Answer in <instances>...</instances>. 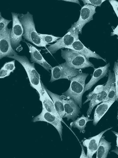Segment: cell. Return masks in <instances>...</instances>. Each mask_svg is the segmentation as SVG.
I'll return each instance as SVG.
<instances>
[{
  "instance_id": "30bf717a",
  "label": "cell",
  "mask_w": 118,
  "mask_h": 158,
  "mask_svg": "<svg viewBox=\"0 0 118 158\" xmlns=\"http://www.w3.org/2000/svg\"><path fill=\"white\" fill-rule=\"evenodd\" d=\"M38 121H43L53 126L58 132L62 140L63 127L61 120L47 111L43 105L41 113L33 119V122L35 123Z\"/></svg>"
},
{
  "instance_id": "e575fe53",
  "label": "cell",
  "mask_w": 118,
  "mask_h": 158,
  "mask_svg": "<svg viewBox=\"0 0 118 158\" xmlns=\"http://www.w3.org/2000/svg\"><path fill=\"white\" fill-rule=\"evenodd\" d=\"M116 144L117 148H118V137H116Z\"/></svg>"
},
{
  "instance_id": "836d02e7",
  "label": "cell",
  "mask_w": 118,
  "mask_h": 158,
  "mask_svg": "<svg viewBox=\"0 0 118 158\" xmlns=\"http://www.w3.org/2000/svg\"><path fill=\"white\" fill-rule=\"evenodd\" d=\"M112 132H113L114 134L115 135L116 137H118V132H116V131H112Z\"/></svg>"
},
{
  "instance_id": "8992f818",
  "label": "cell",
  "mask_w": 118,
  "mask_h": 158,
  "mask_svg": "<svg viewBox=\"0 0 118 158\" xmlns=\"http://www.w3.org/2000/svg\"><path fill=\"white\" fill-rule=\"evenodd\" d=\"M79 39L78 32L74 28L72 27L63 37L57 40L54 44L50 46L47 50L49 52L53 54L59 50L71 45L74 42Z\"/></svg>"
},
{
  "instance_id": "3957f363",
  "label": "cell",
  "mask_w": 118,
  "mask_h": 158,
  "mask_svg": "<svg viewBox=\"0 0 118 158\" xmlns=\"http://www.w3.org/2000/svg\"><path fill=\"white\" fill-rule=\"evenodd\" d=\"M108 79L104 85H100L97 86L94 90L90 93L87 96V99L84 103V104L89 101V108L87 114V116L89 117L93 109L96 105L101 103L107 96L110 89L112 84L115 82V76L114 73L111 70L109 71Z\"/></svg>"
},
{
  "instance_id": "2e32d148",
  "label": "cell",
  "mask_w": 118,
  "mask_h": 158,
  "mask_svg": "<svg viewBox=\"0 0 118 158\" xmlns=\"http://www.w3.org/2000/svg\"><path fill=\"white\" fill-rule=\"evenodd\" d=\"M25 42L29 48L32 62L37 63L49 71V70L52 68L51 65L46 61L36 47L27 42Z\"/></svg>"
},
{
  "instance_id": "484cf974",
  "label": "cell",
  "mask_w": 118,
  "mask_h": 158,
  "mask_svg": "<svg viewBox=\"0 0 118 158\" xmlns=\"http://www.w3.org/2000/svg\"><path fill=\"white\" fill-rule=\"evenodd\" d=\"M85 5L88 4L92 5L96 7H100L102 4L105 1V0H82Z\"/></svg>"
},
{
  "instance_id": "5bb4252c",
  "label": "cell",
  "mask_w": 118,
  "mask_h": 158,
  "mask_svg": "<svg viewBox=\"0 0 118 158\" xmlns=\"http://www.w3.org/2000/svg\"><path fill=\"white\" fill-rule=\"evenodd\" d=\"M64 103L65 115L64 118H67V120H75L80 113V107L72 99H68L62 98Z\"/></svg>"
},
{
  "instance_id": "9c48e42d",
  "label": "cell",
  "mask_w": 118,
  "mask_h": 158,
  "mask_svg": "<svg viewBox=\"0 0 118 158\" xmlns=\"http://www.w3.org/2000/svg\"><path fill=\"white\" fill-rule=\"evenodd\" d=\"M11 14L13 24L10 35V40L12 47L14 50L20 45L24 33V29L19 20L18 14L14 13H12Z\"/></svg>"
},
{
  "instance_id": "7402d4cb",
  "label": "cell",
  "mask_w": 118,
  "mask_h": 158,
  "mask_svg": "<svg viewBox=\"0 0 118 158\" xmlns=\"http://www.w3.org/2000/svg\"><path fill=\"white\" fill-rule=\"evenodd\" d=\"M115 82L113 83L111 86L107 96L102 102H107L110 101L117 100L116 92ZM101 102V103H102Z\"/></svg>"
},
{
  "instance_id": "d6986e66",
  "label": "cell",
  "mask_w": 118,
  "mask_h": 158,
  "mask_svg": "<svg viewBox=\"0 0 118 158\" xmlns=\"http://www.w3.org/2000/svg\"><path fill=\"white\" fill-rule=\"evenodd\" d=\"M45 89L53 102L57 113L62 120L65 115V112L62 96L53 93L46 88Z\"/></svg>"
},
{
  "instance_id": "8fae6325",
  "label": "cell",
  "mask_w": 118,
  "mask_h": 158,
  "mask_svg": "<svg viewBox=\"0 0 118 158\" xmlns=\"http://www.w3.org/2000/svg\"><path fill=\"white\" fill-rule=\"evenodd\" d=\"M11 29L7 28L6 31L0 35V59L17 54L12 47L10 40Z\"/></svg>"
},
{
  "instance_id": "8d00e7d4",
  "label": "cell",
  "mask_w": 118,
  "mask_h": 158,
  "mask_svg": "<svg viewBox=\"0 0 118 158\" xmlns=\"http://www.w3.org/2000/svg\"><path fill=\"white\" fill-rule=\"evenodd\" d=\"M118 36V34L116 35Z\"/></svg>"
},
{
  "instance_id": "83f0119b",
  "label": "cell",
  "mask_w": 118,
  "mask_h": 158,
  "mask_svg": "<svg viewBox=\"0 0 118 158\" xmlns=\"http://www.w3.org/2000/svg\"><path fill=\"white\" fill-rule=\"evenodd\" d=\"M109 1L118 18V2L116 0H109Z\"/></svg>"
},
{
  "instance_id": "4dcf8cb0",
  "label": "cell",
  "mask_w": 118,
  "mask_h": 158,
  "mask_svg": "<svg viewBox=\"0 0 118 158\" xmlns=\"http://www.w3.org/2000/svg\"><path fill=\"white\" fill-rule=\"evenodd\" d=\"M118 34V25L116 27L115 29L111 33V35L112 36Z\"/></svg>"
},
{
  "instance_id": "277c9868",
  "label": "cell",
  "mask_w": 118,
  "mask_h": 158,
  "mask_svg": "<svg viewBox=\"0 0 118 158\" xmlns=\"http://www.w3.org/2000/svg\"><path fill=\"white\" fill-rule=\"evenodd\" d=\"M8 57L17 60L22 66L27 73L30 86L36 90L40 95L43 90L42 86L40 75L35 68L34 63H30L25 56L16 54Z\"/></svg>"
},
{
  "instance_id": "7a4b0ae2",
  "label": "cell",
  "mask_w": 118,
  "mask_h": 158,
  "mask_svg": "<svg viewBox=\"0 0 118 158\" xmlns=\"http://www.w3.org/2000/svg\"><path fill=\"white\" fill-rule=\"evenodd\" d=\"M18 15L24 29L23 38L39 47H46L47 45H49L44 42L40 37L35 29L32 15L28 12L26 14H18Z\"/></svg>"
},
{
  "instance_id": "ac0fdd59",
  "label": "cell",
  "mask_w": 118,
  "mask_h": 158,
  "mask_svg": "<svg viewBox=\"0 0 118 158\" xmlns=\"http://www.w3.org/2000/svg\"><path fill=\"white\" fill-rule=\"evenodd\" d=\"M116 101H110L102 102L98 105L94 112L93 125L96 126L100 119L109 110V109Z\"/></svg>"
},
{
  "instance_id": "9a60e30c",
  "label": "cell",
  "mask_w": 118,
  "mask_h": 158,
  "mask_svg": "<svg viewBox=\"0 0 118 158\" xmlns=\"http://www.w3.org/2000/svg\"><path fill=\"white\" fill-rule=\"evenodd\" d=\"M110 66V63H108L104 66L97 68H94V72L92 77L89 82L85 85V93L90 89L94 85L107 74Z\"/></svg>"
},
{
  "instance_id": "4316f807",
  "label": "cell",
  "mask_w": 118,
  "mask_h": 158,
  "mask_svg": "<svg viewBox=\"0 0 118 158\" xmlns=\"http://www.w3.org/2000/svg\"><path fill=\"white\" fill-rule=\"evenodd\" d=\"M15 62V60L6 63L2 69L11 72H13L16 69Z\"/></svg>"
},
{
  "instance_id": "6da1fadb",
  "label": "cell",
  "mask_w": 118,
  "mask_h": 158,
  "mask_svg": "<svg viewBox=\"0 0 118 158\" xmlns=\"http://www.w3.org/2000/svg\"><path fill=\"white\" fill-rule=\"evenodd\" d=\"M89 76L88 74L80 73L71 80L70 86L68 90L62 94V98L72 99L81 108L82 97L85 93V81Z\"/></svg>"
},
{
  "instance_id": "4fadbf2b",
  "label": "cell",
  "mask_w": 118,
  "mask_h": 158,
  "mask_svg": "<svg viewBox=\"0 0 118 158\" xmlns=\"http://www.w3.org/2000/svg\"><path fill=\"white\" fill-rule=\"evenodd\" d=\"M65 48L78 52L85 56L88 60L90 58H93L102 60L105 62H107V60L105 59L85 46L79 39L74 42L71 45Z\"/></svg>"
},
{
  "instance_id": "7c38bea8",
  "label": "cell",
  "mask_w": 118,
  "mask_h": 158,
  "mask_svg": "<svg viewBox=\"0 0 118 158\" xmlns=\"http://www.w3.org/2000/svg\"><path fill=\"white\" fill-rule=\"evenodd\" d=\"M112 128H108L101 132L95 136L90 137L88 139H85L83 141L84 146L86 147L87 152V158H92L93 155L97 152L101 138L104 134L111 129Z\"/></svg>"
},
{
  "instance_id": "52a82bcc",
  "label": "cell",
  "mask_w": 118,
  "mask_h": 158,
  "mask_svg": "<svg viewBox=\"0 0 118 158\" xmlns=\"http://www.w3.org/2000/svg\"><path fill=\"white\" fill-rule=\"evenodd\" d=\"M51 70V82L61 79L71 81L80 73L79 70L70 67L66 62L52 68Z\"/></svg>"
},
{
  "instance_id": "f546056e",
  "label": "cell",
  "mask_w": 118,
  "mask_h": 158,
  "mask_svg": "<svg viewBox=\"0 0 118 158\" xmlns=\"http://www.w3.org/2000/svg\"><path fill=\"white\" fill-rule=\"evenodd\" d=\"M82 147V151H81V156L80 157V158H87V155H86L85 151L84 150V148H83V147L81 145Z\"/></svg>"
},
{
  "instance_id": "cb8c5ba5",
  "label": "cell",
  "mask_w": 118,
  "mask_h": 158,
  "mask_svg": "<svg viewBox=\"0 0 118 158\" xmlns=\"http://www.w3.org/2000/svg\"><path fill=\"white\" fill-rule=\"evenodd\" d=\"M11 21L8 20L3 17L0 14V35H2L8 28L9 23Z\"/></svg>"
},
{
  "instance_id": "ffe728a7",
  "label": "cell",
  "mask_w": 118,
  "mask_h": 158,
  "mask_svg": "<svg viewBox=\"0 0 118 158\" xmlns=\"http://www.w3.org/2000/svg\"><path fill=\"white\" fill-rule=\"evenodd\" d=\"M111 143L102 137L97 151V158H106L111 148Z\"/></svg>"
},
{
  "instance_id": "ba28073f",
  "label": "cell",
  "mask_w": 118,
  "mask_h": 158,
  "mask_svg": "<svg viewBox=\"0 0 118 158\" xmlns=\"http://www.w3.org/2000/svg\"><path fill=\"white\" fill-rule=\"evenodd\" d=\"M96 7L88 4L81 7L78 20L72 26L77 31L79 34H81L82 28L86 24L93 19V16L96 13Z\"/></svg>"
},
{
  "instance_id": "d6a6232c",
  "label": "cell",
  "mask_w": 118,
  "mask_h": 158,
  "mask_svg": "<svg viewBox=\"0 0 118 158\" xmlns=\"http://www.w3.org/2000/svg\"><path fill=\"white\" fill-rule=\"evenodd\" d=\"M112 152H114L116 154L118 155V148H116L115 150L112 151Z\"/></svg>"
},
{
  "instance_id": "d590c367",
  "label": "cell",
  "mask_w": 118,
  "mask_h": 158,
  "mask_svg": "<svg viewBox=\"0 0 118 158\" xmlns=\"http://www.w3.org/2000/svg\"><path fill=\"white\" fill-rule=\"evenodd\" d=\"M117 119L118 120V114H117Z\"/></svg>"
},
{
  "instance_id": "44dd1931",
  "label": "cell",
  "mask_w": 118,
  "mask_h": 158,
  "mask_svg": "<svg viewBox=\"0 0 118 158\" xmlns=\"http://www.w3.org/2000/svg\"><path fill=\"white\" fill-rule=\"evenodd\" d=\"M93 120L89 118L88 116L85 117L83 114L81 117L78 118L76 120H74L73 122L71 123L70 125L74 128L78 129L80 132L85 133V128L86 127L87 123L89 121Z\"/></svg>"
},
{
  "instance_id": "1f68e13d",
  "label": "cell",
  "mask_w": 118,
  "mask_h": 158,
  "mask_svg": "<svg viewBox=\"0 0 118 158\" xmlns=\"http://www.w3.org/2000/svg\"><path fill=\"white\" fill-rule=\"evenodd\" d=\"M65 1L66 2H72L73 3H75L77 4H79L80 5V3L79 1H67V0H66V1Z\"/></svg>"
},
{
  "instance_id": "603a6c76",
  "label": "cell",
  "mask_w": 118,
  "mask_h": 158,
  "mask_svg": "<svg viewBox=\"0 0 118 158\" xmlns=\"http://www.w3.org/2000/svg\"><path fill=\"white\" fill-rule=\"evenodd\" d=\"M39 36L41 39L44 42L47 43H52L56 42L61 38L50 35L39 33Z\"/></svg>"
},
{
  "instance_id": "f1b7e54d",
  "label": "cell",
  "mask_w": 118,
  "mask_h": 158,
  "mask_svg": "<svg viewBox=\"0 0 118 158\" xmlns=\"http://www.w3.org/2000/svg\"><path fill=\"white\" fill-rule=\"evenodd\" d=\"M10 72L1 69L0 70V78H4L9 76L10 74Z\"/></svg>"
},
{
  "instance_id": "5b68a950",
  "label": "cell",
  "mask_w": 118,
  "mask_h": 158,
  "mask_svg": "<svg viewBox=\"0 0 118 158\" xmlns=\"http://www.w3.org/2000/svg\"><path fill=\"white\" fill-rule=\"evenodd\" d=\"M61 56L67 64L70 67L80 70L91 67L94 65L85 56L75 51L69 49L61 50Z\"/></svg>"
},
{
  "instance_id": "e0dca14e",
  "label": "cell",
  "mask_w": 118,
  "mask_h": 158,
  "mask_svg": "<svg viewBox=\"0 0 118 158\" xmlns=\"http://www.w3.org/2000/svg\"><path fill=\"white\" fill-rule=\"evenodd\" d=\"M43 91L40 95V100L46 110L55 116L62 121L60 116L57 113L54 106L53 102L51 97L47 93L45 88L42 83Z\"/></svg>"
},
{
  "instance_id": "d4e9b609",
  "label": "cell",
  "mask_w": 118,
  "mask_h": 158,
  "mask_svg": "<svg viewBox=\"0 0 118 158\" xmlns=\"http://www.w3.org/2000/svg\"><path fill=\"white\" fill-rule=\"evenodd\" d=\"M113 70L115 79V87L117 99L118 98V59L115 62Z\"/></svg>"
}]
</instances>
